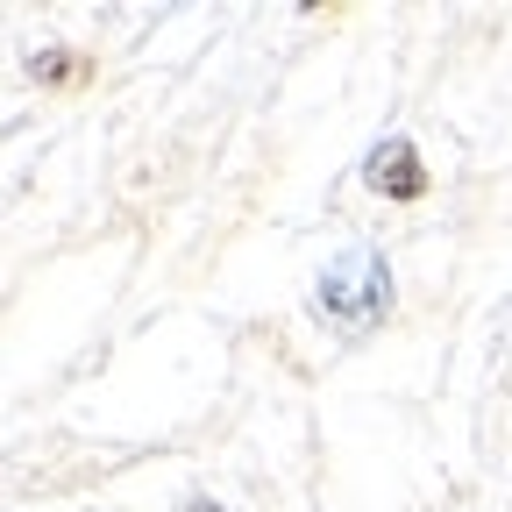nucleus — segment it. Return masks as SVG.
I'll use <instances>...</instances> for the list:
<instances>
[{
    "label": "nucleus",
    "mask_w": 512,
    "mask_h": 512,
    "mask_svg": "<svg viewBox=\"0 0 512 512\" xmlns=\"http://www.w3.org/2000/svg\"><path fill=\"white\" fill-rule=\"evenodd\" d=\"M313 306L335 320L342 335H363L384 320V306H392V271H384L377 249H342L328 271H320L313 285Z\"/></svg>",
    "instance_id": "1"
},
{
    "label": "nucleus",
    "mask_w": 512,
    "mask_h": 512,
    "mask_svg": "<svg viewBox=\"0 0 512 512\" xmlns=\"http://www.w3.org/2000/svg\"><path fill=\"white\" fill-rule=\"evenodd\" d=\"M363 178L384 192V200H420L427 192V171H420V150L406 143V136H392V143H377L370 150V164H363Z\"/></svg>",
    "instance_id": "2"
},
{
    "label": "nucleus",
    "mask_w": 512,
    "mask_h": 512,
    "mask_svg": "<svg viewBox=\"0 0 512 512\" xmlns=\"http://www.w3.org/2000/svg\"><path fill=\"white\" fill-rule=\"evenodd\" d=\"M192 512H228V505H192Z\"/></svg>",
    "instance_id": "3"
}]
</instances>
